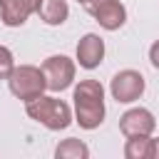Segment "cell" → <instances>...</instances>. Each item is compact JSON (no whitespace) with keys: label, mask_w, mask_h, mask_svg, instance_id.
<instances>
[{"label":"cell","mask_w":159,"mask_h":159,"mask_svg":"<svg viewBox=\"0 0 159 159\" xmlns=\"http://www.w3.org/2000/svg\"><path fill=\"white\" fill-rule=\"evenodd\" d=\"M149 60H152V65L159 70V40H157V42L149 47Z\"/></svg>","instance_id":"5bb4252c"},{"label":"cell","mask_w":159,"mask_h":159,"mask_svg":"<svg viewBox=\"0 0 159 159\" xmlns=\"http://www.w3.org/2000/svg\"><path fill=\"white\" fill-rule=\"evenodd\" d=\"M40 0H0V20L7 27H20L25 20L37 12Z\"/></svg>","instance_id":"ba28073f"},{"label":"cell","mask_w":159,"mask_h":159,"mask_svg":"<svg viewBox=\"0 0 159 159\" xmlns=\"http://www.w3.org/2000/svg\"><path fill=\"white\" fill-rule=\"evenodd\" d=\"M55 157H57V159H87V157H89V149H87V144L80 142V139H65V142L57 144Z\"/></svg>","instance_id":"7c38bea8"},{"label":"cell","mask_w":159,"mask_h":159,"mask_svg":"<svg viewBox=\"0 0 159 159\" xmlns=\"http://www.w3.org/2000/svg\"><path fill=\"white\" fill-rule=\"evenodd\" d=\"M104 60V40L94 32H87L80 42H77V62L84 70H94L99 67V62Z\"/></svg>","instance_id":"9c48e42d"},{"label":"cell","mask_w":159,"mask_h":159,"mask_svg":"<svg viewBox=\"0 0 159 159\" xmlns=\"http://www.w3.org/2000/svg\"><path fill=\"white\" fill-rule=\"evenodd\" d=\"M77 2H80V0H77Z\"/></svg>","instance_id":"2e32d148"},{"label":"cell","mask_w":159,"mask_h":159,"mask_svg":"<svg viewBox=\"0 0 159 159\" xmlns=\"http://www.w3.org/2000/svg\"><path fill=\"white\" fill-rule=\"evenodd\" d=\"M124 157H127V159H149V157H152V139H149V134L127 137Z\"/></svg>","instance_id":"8fae6325"},{"label":"cell","mask_w":159,"mask_h":159,"mask_svg":"<svg viewBox=\"0 0 159 159\" xmlns=\"http://www.w3.org/2000/svg\"><path fill=\"white\" fill-rule=\"evenodd\" d=\"M42 75H45V82H47V89L52 92H62L72 84L75 80V62L65 55H52L42 62Z\"/></svg>","instance_id":"5b68a950"},{"label":"cell","mask_w":159,"mask_h":159,"mask_svg":"<svg viewBox=\"0 0 159 159\" xmlns=\"http://www.w3.org/2000/svg\"><path fill=\"white\" fill-rule=\"evenodd\" d=\"M25 112L30 119L40 122L42 127L57 132V129H67L72 122V109L67 102L57 99V97H47V94H37L32 99L25 102Z\"/></svg>","instance_id":"7a4b0ae2"},{"label":"cell","mask_w":159,"mask_h":159,"mask_svg":"<svg viewBox=\"0 0 159 159\" xmlns=\"http://www.w3.org/2000/svg\"><path fill=\"white\" fill-rule=\"evenodd\" d=\"M72 99L75 119L82 129H97L104 122V87L97 80H80Z\"/></svg>","instance_id":"6da1fadb"},{"label":"cell","mask_w":159,"mask_h":159,"mask_svg":"<svg viewBox=\"0 0 159 159\" xmlns=\"http://www.w3.org/2000/svg\"><path fill=\"white\" fill-rule=\"evenodd\" d=\"M37 15L45 25H62L70 15V5L67 0H40Z\"/></svg>","instance_id":"30bf717a"},{"label":"cell","mask_w":159,"mask_h":159,"mask_svg":"<svg viewBox=\"0 0 159 159\" xmlns=\"http://www.w3.org/2000/svg\"><path fill=\"white\" fill-rule=\"evenodd\" d=\"M109 92L117 102L122 104H129L134 99L142 97L144 92V77L137 72V70H122L112 77V84H109Z\"/></svg>","instance_id":"8992f818"},{"label":"cell","mask_w":159,"mask_h":159,"mask_svg":"<svg viewBox=\"0 0 159 159\" xmlns=\"http://www.w3.org/2000/svg\"><path fill=\"white\" fill-rule=\"evenodd\" d=\"M157 127V119L149 109L144 107H134L129 112H124L119 117V129L124 137H142V134H152Z\"/></svg>","instance_id":"52a82bcc"},{"label":"cell","mask_w":159,"mask_h":159,"mask_svg":"<svg viewBox=\"0 0 159 159\" xmlns=\"http://www.w3.org/2000/svg\"><path fill=\"white\" fill-rule=\"evenodd\" d=\"M149 159H159V139H152V157Z\"/></svg>","instance_id":"9a60e30c"},{"label":"cell","mask_w":159,"mask_h":159,"mask_svg":"<svg viewBox=\"0 0 159 159\" xmlns=\"http://www.w3.org/2000/svg\"><path fill=\"white\" fill-rule=\"evenodd\" d=\"M12 70H15V57H12V52H10L5 45H0V80H7Z\"/></svg>","instance_id":"4fadbf2b"},{"label":"cell","mask_w":159,"mask_h":159,"mask_svg":"<svg viewBox=\"0 0 159 159\" xmlns=\"http://www.w3.org/2000/svg\"><path fill=\"white\" fill-rule=\"evenodd\" d=\"M7 84H10V92L17 99H22V102H27V99H32V97H37V94H42L47 89L45 75L35 65H20V67H15L10 72V77H7Z\"/></svg>","instance_id":"3957f363"},{"label":"cell","mask_w":159,"mask_h":159,"mask_svg":"<svg viewBox=\"0 0 159 159\" xmlns=\"http://www.w3.org/2000/svg\"><path fill=\"white\" fill-rule=\"evenodd\" d=\"M80 2L104 30H119L127 20V10L119 0H80Z\"/></svg>","instance_id":"277c9868"}]
</instances>
